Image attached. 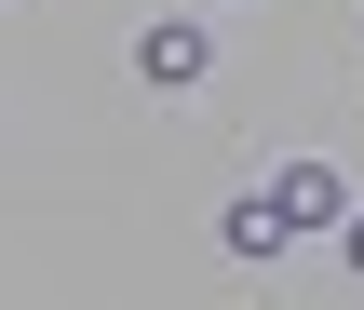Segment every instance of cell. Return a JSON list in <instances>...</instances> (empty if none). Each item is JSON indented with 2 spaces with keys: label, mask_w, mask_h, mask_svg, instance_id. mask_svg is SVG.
<instances>
[{
  "label": "cell",
  "mask_w": 364,
  "mask_h": 310,
  "mask_svg": "<svg viewBox=\"0 0 364 310\" xmlns=\"http://www.w3.org/2000/svg\"><path fill=\"white\" fill-rule=\"evenodd\" d=\"M284 243H297V230H284V203H270V189H243V203H230V257H284Z\"/></svg>",
  "instance_id": "3"
},
{
  "label": "cell",
  "mask_w": 364,
  "mask_h": 310,
  "mask_svg": "<svg viewBox=\"0 0 364 310\" xmlns=\"http://www.w3.org/2000/svg\"><path fill=\"white\" fill-rule=\"evenodd\" d=\"M351 284H364V216H351Z\"/></svg>",
  "instance_id": "4"
},
{
  "label": "cell",
  "mask_w": 364,
  "mask_h": 310,
  "mask_svg": "<svg viewBox=\"0 0 364 310\" xmlns=\"http://www.w3.org/2000/svg\"><path fill=\"white\" fill-rule=\"evenodd\" d=\"M135 68H149V81H162V95H189V81H203V68H216V41H203V27H189V14H162V27H135Z\"/></svg>",
  "instance_id": "1"
},
{
  "label": "cell",
  "mask_w": 364,
  "mask_h": 310,
  "mask_svg": "<svg viewBox=\"0 0 364 310\" xmlns=\"http://www.w3.org/2000/svg\"><path fill=\"white\" fill-rule=\"evenodd\" d=\"M270 203H284V230H338V216H351L338 162H284V189H270Z\"/></svg>",
  "instance_id": "2"
}]
</instances>
